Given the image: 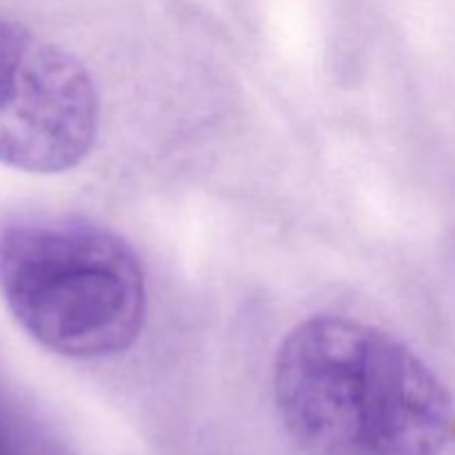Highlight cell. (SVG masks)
Here are the masks:
<instances>
[{
    "instance_id": "7a4b0ae2",
    "label": "cell",
    "mask_w": 455,
    "mask_h": 455,
    "mask_svg": "<svg viewBox=\"0 0 455 455\" xmlns=\"http://www.w3.org/2000/svg\"><path fill=\"white\" fill-rule=\"evenodd\" d=\"M0 296L40 347L74 360L127 351L147 311L136 251L105 227L52 213L0 222Z\"/></svg>"
},
{
    "instance_id": "3957f363",
    "label": "cell",
    "mask_w": 455,
    "mask_h": 455,
    "mask_svg": "<svg viewBox=\"0 0 455 455\" xmlns=\"http://www.w3.org/2000/svg\"><path fill=\"white\" fill-rule=\"evenodd\" d=\"M100 102L87 67L20 22L0 18V164L60 173L93 149Z\"/></svg>"
},
{
    "instance_id": "277c9868",
    "label": "cell",
    "mask_w": 455,
    "mask_h": 455,
    "mask_svg": "<svg viewBox=\"0 0 455 455\" xmlns=\"http://www.w3.org/2000/svg\"><path fill=\"white\" fill-rule=\"evenodd\" d=\"M0 455H56L47 440L0 400Z\"/></svg>"
},
{
    "instance_id": "6da1fadb",
    "label": "cell",
    "mask_w": 455,
    "mask_h": 455,
    "mask_svg": "<svg viewBox=\"0 0 455 455\" xmlns=\"http://www.w3.org/2000/svg\"><path fill=\"white\" fill-rule=\"evenodd\" d=\"M274 398L309 455H440L455 403L438 373L391 333L342 315H314L280 345Z\"/></svg>"
}]
</instances>
